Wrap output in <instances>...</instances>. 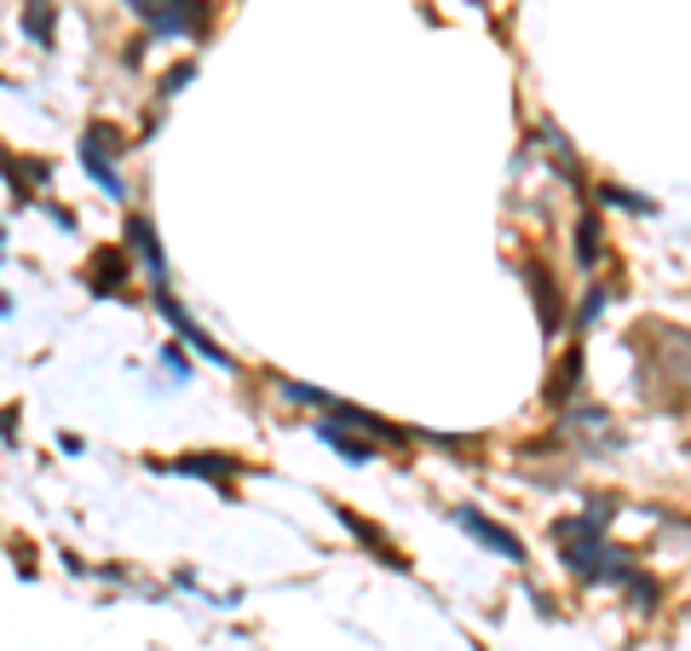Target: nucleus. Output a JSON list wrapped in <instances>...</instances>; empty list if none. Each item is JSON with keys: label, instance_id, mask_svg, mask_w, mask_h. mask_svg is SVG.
<instances>
[{"label": "nucleus", "instance_id": "obj_1", "mask_svg": "<svg viewBox=\"0 0 691 651\" xmlns=\"http://www.w3.org/2000/svg\"><path fill=\"white\" fill-rule=\"evenodd\" d=\"M128 12L145 24L150 35H161V40H202L214 29V7L208 0H128Z\"/></svg>", "mask_w": 691, "mask_h": 651}, {"label": "nucleus", "instance_id": "obj_2", "mask_svg": "<svg viewBox=\"0 0 691 651\" xmlns=\"http://www.w3.org/2000/svg\"><path fill=\"white\" fill-rule=\"evenodd\" d=\"M116 156H121V133L110 128V121H93V128L81 133V168L98 179V191L121 202V196H128V179H121Z\"/></svg>", "mask_w": 691, "mask_h": 651}, {"label": "nucleus", "instance_id": "obj_3", "mask_svg": "<svg viewBox=\"0 0 691 651\" xmlns=\"http://www.w3.org/2000/svg\"><path fill=\"white\" fill-rule=\"evenodd\" d=\"M456 525L466 537H473L478 547H490V554H501L507 565H524V542L519 531H507V525H496L490 514H478V507H456Z\"/></svg>", "mask_w": 691, "mask_h": 651}, {"label": "nucleus", "instance_id": "obj_4", "mask_svg": "<svg viewBox=\"0 0 691 651\" xmlns=\"http://www.w3.org/2000/svg\"><path fill=\"white\" fill-rule=\"evenodd\" d=\"M156 306H161V317H168V323H173V335H179V340H185V346H191V352H202V358H208V363H214V370H237V363H231V352H226V346H214V335H208V329H196V323H191V312H185V306H179V300H173L168 289H156Z\"/></svg>", "mask_w": 691, "mask_h": 651}, {"label": "nucleus", "instance_id": "obj_5", "mask_svg": "<svg viewBox=\"0 0 691 651\" xmlns=\"http://www.w3.org/2000/svg\"><path fill=\"white\" fill-rule=\"evenodd\" d=\"M128 249L145 260V272H150V289H168V254H161V237L145 214H128Z\"/></svg>", "mask_w": 691, "mask_h": 651}, {"label": "nucleus", "instance_id": "obj_6", "mask_svg": "<svg viewBox=\"0 0 691 651\" xmlns=\"http://www.w3.org/2000/svg\"><path fill=\"white\" fill-rule=\"evenodd\" d=\"M317 410H329V421H340V426H352V433H369V438H380V444H403V433L392 421H380V415H369V410H357V403H340V398H323Z\"/></svg>", "mask_w": 691, "mask_h": 651}, {"label": "nucleus", "instance_id": "obj_7", "mask_svg": "<svg viewBox=\"0 0 691 651\" xmlns=\"http://www.w3.org/2000/svg\"><path fill=\"white\" fill-rule=\"evenodd\" d=\"M150 467H168V473H191V479H214L219 491L231 496V473H248V461H231V456H179V461H150Z\"/></svg>", "mask_w": 691, "mask_h": 651}, {"label": "nucleus", "instance_id": "obj_8", "mask_svg": "<svg viewBox=\"0 0 691 651\" xmlns=\"http://www.w3.org/2000/svg\"><path fill=\"white\" fill-rule=\"evenodd\" d=\"M524 282H531V294H536V312H542V335H559L565 329V300L554 289V277H547V266H524Z\"/></svg>", "mask_w": 691, "mask_h": 651}, {"label": "nucleus", "instance_id": "obj_9", "mask_svg": "<svg viewBox=\"0 0 691 651\" xmlns=\"http://www.w3.org/2000/svg\"><path fill=\"white\" fill-rule=\"evenodd\" d=\"M317 438L329 444L335 456H346L352 467H363V461H375V456H380V438H357L352 426H340V421H317Z\"/></svg>", "mask_w": 691, "mask_h": 651}, {"label": "nucleus", "instance_id": "obj_10", "mask_svg": "<svg viewBox=\"0 0 691 651\" xmlns=\"http://www.w3.org/2000/svg\"><path fill=\"white\" fill-rule=\"evenodd\" d=\"M87 289L93 294H121V289H128V254H121V249H98V260L87 266Z\"/></svg>", "mask_w": 691, "mask_h": 651}, {"label": "nucleus", "instance_id": "obj_11", "mask_svg": "<svg viewBox=\"0 0 691 651\" xmlns=\"http://www.w3.org/2000/svg\"><path fill=\"white\" fill-rule=\"evenodd\" d=\"M340 525H346V531H352V537H357L363 547H369V554H375L380 565H398V571H410V559H403V554H398V547H392V542H386V537L375 531V525H369V519H357V514H346V507H340Z\"/></svg>", "mask_w": 691, "mask_h": 651}, {"label": "nucleus", "instance_id": "obj_12", "mask_svg": "<svg viewBox=\"0 0 691 651\" xmlns=\"http://www.w3.org/2000/svg\"><path fill=\"white\" fill-rule=\"evenodd\" d=\"M571 249H577V266L582 272H599V260H605V226H599V214H582L577 219Z\"/></svg>", "mask_w": 691, "mask_h": 651}, {"label": "nucleus", "instance_id": "obj_13", "mask_svg": "<svg viewBox=\"0 0 691 651\" xmlns=\"http://www.w3.org/2000/svg\"><path fill=\"white\" fill-rule=\"evenodd\" d=\"M582 370H587V358H582V346H571V352L559 358V375L547 381V403H571L582 393Z\"/></svg>", "mask_w": 691, "mask_h": 651}, {"label": "nucleus", "instance_id": "obj_14", "mask_svg": "<svg viewBox=\"0 0 691 651\" xmlns=\"http://www.w3.org/2000/svg\"><path fill=\"white\" fill-rule=\"evenodd\" d=\"M594 196L605 202V208H617V214H634V219H652V214H657V202H652V196L628 191V185H617V179H599V185H594Z\"/></svg>", "mask_w": 691, "mask_h": 651}, {"label": "nucleus", "instance_id": "obj_15", "mask_svg": "<svg viewBox=\"0 0 691 651\" xmlns=\"http://www.w3.org/2000/svg\"><path fill=\"white\" fill-rule=\"evenodd\" d=\"M622 600L634 605V612H657V605H663V577L657 571H640V565H634V571L622 577Z\"/></svg>", "mask_w": 691, "mask_h": 651}, {"label": "nucleus", "instance_id": "obj_16", "mask_svg": "<svg viewBox=\"0 0 691 651\" xmlns=\"http://www.w3.org/2000/svg\"><path fill=\"white\" fill-rule=\"evenodd\" d=\"M24 35L35 47H52L58 40V0H24Z\"/></svg>", "mask_w": 691, "mask_h": 651}, {"label": "nucleus", "instance_id": "obj_17", "mask_svg": "<svg viewBox=\"0 0 691 651\" xmlns=\"http://www.w3.org/2000/svg\"><path fill=\"white\" fill-rule=\"evenodd\" d=\"M605 306H611V289H605V282H587V294H582V306H577V329H594Z\"/></svg>", "mask_w": 691, "mask_h": 651}, {"label": "nucleus", "instance_id": "obj_18", "mask_svg": "<svg viewBox=\"0 0 691 651\" xmlns=\"http://www.w3.org/2000/svg\"><path fill=\"white\" fill-rule=\"evenodd\" d=\"M161 370H168L173 381H191V358H185V346H161Z\"/></svg>", "mask_w": 691, "mask_h": 651}, {"label": "nucleus", "instance_id": "obj_19", "mask_svg": "<svg viewBox=\"0 0 691 651\" xmlns=\"http://www.w3.org/2000/svg\"><path fill=\"white\" fill-rule=\"evenodd\" d=\"M191 81H196V64H191V58H185V64H173L168 75H161V93H168V98H173L179 87H191Z\"/></svg>", "mask_w": 691, "mask_h": 651}, {"label": "nucleus", "instance_id": "obj_20", "mask_svg": "<svg viewBox=\"0 0 691 651\" xmlns=\"http://www.w3.org/2000/svg\"><path fill=\"white\" fill-rule=\"evenodd\" d=\"M58 450H64V456H81V450H87V438H75V433H58Z\"/></svg>", "mask_w": 691, "mask_h": 651}, {"label": "nucleus", "instance_id": "obj_21", "mask_svg": "<svg viewBox=\"0 0 691 651\" xmlns=\"http://www.w3.org/2000/svg\"><path fill=\"white\" fill-rule=\"evenodd\" d=\"M7 312H12V300H7V294H0V317H7Z\"/></svg>", "mask_w": 691, "mask_h": 651}, {"label": "nucleus", "instance_id": "obj_22", "mask_svg": "<svg viewBox=\"0 0 691 651\" xmlns=\"http://www.w3.org/2000/svg\"><path fill=\"white\" fill-rule=\"evenodd\" d=\"M0 249H7V231H0Z\"/></svg>", "mask_w": 691, "mask_h": 651}]
</instances>
